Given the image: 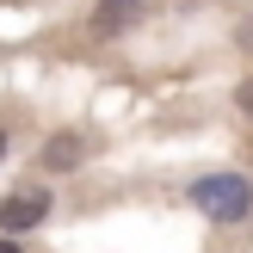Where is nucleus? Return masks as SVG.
Returning <instances> with one entry per match:
<instances>
[{"mask_svg": "<svg viewBox=\"0 0 253 253\" xmlns=\"http://www.w3.org/2000/svg\"><path fill=\"white\" fill-rule=\"evenodd\" d=\"M235 105H241V111H247V118H253V74H247V81H241V86H235Z\"/></svg>", "mask_w": 253, "mask_h": 253, "instance_id": "nucleus-5", "label": "nucleus"}, {"mask_svg": "<svg viewBox=\"0 0 253 253\" xmlns=\"http://www.w3.org/2000/svg\"><path fill=\"white\" fill-rule=\"evenodd\" d=\"M136 19H142V0H99L93 31H99V37H118V31H130Z\"/></svg>", "mask_w": 253, "mask_h": 253, "instance_id": "nucleus-3", "label": "nucleus"}, {"mask_svg": "<svg viewBox=\"0 0 253 253\" xmlns=\"http://www.w3.org/2000/svg\"><path fill=\"white\" fill-rule=\"evenodd\" d=\"M192 204L204 210L210 222H241L253 210V179H241V173H204V179L192 185Z\"/></svg>", "mask_w": 253, "mask_h": 253, "instance_id": "nucleus-1", "label": "nucleus"}, {"mask_svg": "<svg viewBox=\"0 0 253 253\" xmlns=\"http://www.w3.org/2000/svg\"><path fill=\"white\" fill-rule=\"evenodd\" d=\"M81 155H86V142H81V136H68V130H62V136H49V148H43V167H81Z\"/></svg>", "mask_w": 253, "mask_h": 253, "instance_id": "nucleus-4", "label": "nucleus"}, {"mask_svg": "<svg viewBox=\"0 0 253 253\" xmlns=\"http://www.w3.org/2000/svg\"><path fill=\"white\" fill-rule=\"evenodd\" d=\"M43 216H49V192H37V185H25V192L0 198V229H6V235H25V229H37Z\"/></svg>", "mask_w": 253, "mask_h": 253, "instance_id": "nucleus-2", "label": "nucleus"}, {"mask_svg": "<svg viewBox=\"0 0 253 253\" xmlns=\"http://www.w3.org/2000/svg\"><path fill=\"white\" fill-rule=\"evenodd\" d=\"M0 253H19V241H0Z\"/></svg>", "mask_w": 253, "mask_h": 253, "instance_id": "nucleus-6", "label": "nucleus"}, {"mask_svg": "<svg viewBox=\"0 0 253 253\" xmlns=\"http://www.w3.org/2000/svg\"><path fill=\"white\" fill-rule=\"evenodd\" d=\"M0 155H6V130H0Z\"/></svg>", "mask_w": 253, "mask_h": 253, "instance_id": "nucleus-7", "label": "nucleus"}]
</instances>
